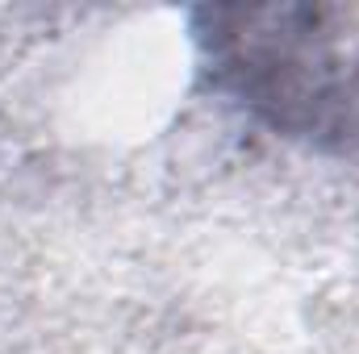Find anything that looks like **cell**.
<instances>
[{"label":"cell","mask_w":359,"mask_h":354,"mask_svg":"<svg viewBox=\"0 0 359 354\" xmlns=\"http://www.w3.org/2000/svg\"><path fill=\"white\" fill-rule=\"evenodd\" d=\"M192 42L209 88L268 134L359 159V38L330 4H205Z\"/></svg>","instance_id":"1"}]
</instances>
